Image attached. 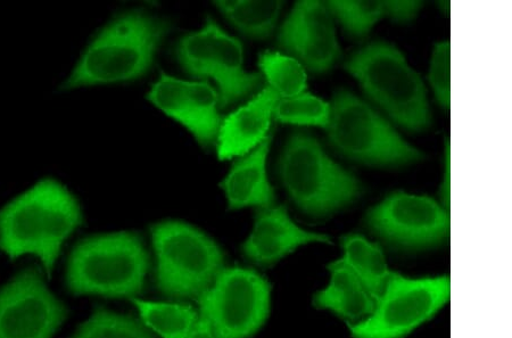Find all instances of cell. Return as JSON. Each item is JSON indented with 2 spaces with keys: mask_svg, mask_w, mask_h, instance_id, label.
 <instances>
[{
  "mask_svg": "<svg viewBox=\"0 0 512 338\" xmlns=\"http://www.w3.org/2000/svg\"><path fill=\"white\" fill-rule=\"evenodd\" d=\"M80 222L76 200L55 181H41L0 212V247L13 259L35 254L51 272Z\"/></svg>",
  "mask_w": 512,
  "mask_h": 338,
  "instance_id": "obj_1",
  "label": "cell"
},
{
  "mask_svg": "<svg viewBox=\"0 0 512 338\" xmlns=\"http://www.w3.org/2000/svg\"><path fill=\"white\" fill-rule=\"evenodd\" d=\"M170 30L168 22L143 12L121 14L99 32L66 87L112 84L142 77Z\"/></svg>",
  "mask_w": 512,
  "mask_h": 338,
  "instance_id": "obj_2",
  "label": "cell"
},
{
  "mask_svg": "<svg viewBox=\"0 0 512 338\" xmlns=\"http://www.w3.org/2000/svg\"><path fill=\"white\" fill-rule=\"evenodd\" d=\"M147 270V253L138 236H97L81 242L72 252L68 286L74 294L131 298L143 291Z\"/></svg>",
  "mask_w": 512,
  "mask_h": 338,
  "instance_id": "obj_3",
  "label": "cell"
},
{
  "mask_svg": "<svg viewBox=\"0 0 512 338\" xmlns=\"http://www.w3.org/2000/svg\"><path fill=\"white\" fill-rule=\"evenodd\" d=\"M156 282L170 298L200 299L224 270L219 246L197 229L167 221L152 229Z\"/></svg>",
  "mask_w": 512,
  "mask_h": 338,
  "instance_id": "obj_4",
  "label": "cell"
},
{
  "mask_svg": "<svg viewBox=\"0 0 512 338\" xmlns=\"http://www.w3.org/2000/svg\"><path fill=\"white\" fill-rule=\"evenodd\" d=\"M345 65L367 94L402 126L411 130L429 126L431 112L423 82L398 49L370 44L352 54Z\"/></svg>",
  "mask_w": 512,
  "mask_h": 338,
  "instance_id": "obj_5",
  "label": "cell"
},
{
  "mask_svg": "<svg viewBox=\"0 0 512 338\" xmlns=\"http://www.w3.org/2000/svg\"><path fill=\"white\" fill-rule=\"evenodd\" d=\"M280 175L293 201L311 216H327L357 200L361 193L358 180L330 160L308 134L289 139Z\"/></svg>",
  "mask_w": 512,
  "mask_h": 338,
  "instance_id": "obj_6",
  "label": "cell"
},
{
  "mask_svg": "<svg viewBox=\"0 0 512 338\" xmlns=\"http://www.w3.org/2000/svg\"><path fill=\"white\" fill-rule=\"evenodd\" d=\"M330 139L348 158L381 166H401L421 159V153L371 107L349 92L338 93L330 111Z\"/></svg>",
  "mask_w": 512,
  "mask_h": 338,
  "instance_id": "obj_7",
  "label": "cell"
},
{
  "mask_svg": "<svg viewBox=\"0 0 512 338\" xmlns=\"http://www.w3.org/2000/svg\"><path fill=\"white\" fill-rule=\"evenodd\" d=\"M270 286L255 271L224 269L200 302L201 317L216 338H247L259 331L269 312Z\"/></svg>",
  "mask_w": 512,
  "mask_h": 338,
  "instance_id": "obj_8",
  "label": "cell"
},
{
  "mask_svg": "<svg viewBox=\"0 0 512 338\" xmlns=\"http://www.w3.org/2000/svg\"><path fill=\"white\" fill-rule=\"evenodd\" d=\"M450 298L447 277L409 279L392 275L373 313L352 326L354 338H401L435 315Z\"/></svg>",
  "mask_w": 512,
  "mask_h": 338,
  "instance_id": "obj_9",
  "label": "cell"
},
{
  "mask_svg": "<svg viewBox=\"0 0 512 338\" xmlns=\"http://www.w3.org/2000/svg\"><path fill=\"white\" fill-rule=\"evenodd\" d=\"M177 57L196 78H213L220 88L221 106H228L251 95L261 86L258 74L243 69L241 43L209 19L205 27L179 41Z\"/></svg>",
  "mask_w": 512,
  "mask_h": 338,
  "instance_id": "obj_10",
  "label": "cell"
},
{
  "mask_svg": "<svg viewBox=\"0 0 512 338\" xmlns=\"http://www.w3.org/2000/svg\"><path fill=\"white\" fill-rule=\"evenodd\" d=\"M66 317L43 275L29 268L0 290V338H52Z\"/></svg>",
  "mask_w": 512,
  "mask_h": 338,
  "instance_id": "obj_11",
  "label": "cell"
},
{
  "mask_svg": "<svg viewBox=\"0 0 512 338\" xmlns=\"http://www.w3.org/2000/svg\"><path fill=\"white\" fill-rule=\"evenodd\" d=\"M368 226L386 242L410 249L439 244L449 235L450 218L428 197L396 193L368 213Z\"/></svg>",
  "mask_w": 512,
  "mask_h": 338,
  "instance_id": "obj_12",
  "label": "cell"
},
{
  "mask_svg": "<svg viewBox=\"0 0 512 338\" xmlns=\"http://www.w3.org/2000/svg\"><path fill=\"white\" fill-rule=\"evenodd\" d=\"M148 98L164 113L183 123L203 146L216 140L221 128L219 97L206 82L193 84L163 74Z\"/></svg>",
  "mask_w": 512,
  "mask_h": 338,
  "instance_id": "obj_13",
  "label": "cell"
},
{
  "mask_svg": "<svg viewBox=\"0 0 512 338\" xmlns=\"http://www.w3.org/2000/svg\"><path fill=\"white\" fill-rule=\"evenodd\" d=\"M279 44L315 72L328 71L340 57L332 18L320 2L296 4L280 30Z\"/></svg>",
  "mask_w": 512,
  "mask_h": 338,
  "instance_id": "obj_14",
  "label": "cell"
},
{
  "mask_svg": "<svg viewBox=\"0 0 512 338\" xmlns=\"http://www.w3.org/2000/svg\"><path fill=\"white\" fill-rule=\"evenodd\" d=\"M328 237L305 232L297 227L284 206L261 210L255 226L243 245L245 258L254 265L268 267L286 257L297 247L309 243H328Z\"/></svg>",
  "mask_w": 512,
  "mask_h": 338,
  "instance_id": "obj_15",
  "label": "cell"
},
{
  "mask_svg": "<svg viewBox=\"0 0 512 338\" xmlns=\"http://www.w3.org/2000/svg\"><path fill=\"white\" fill-rule=\"evenodd\" d=\"M278 95L266 88L252 102L242 107L222 123L219 133L218 153L227 160L241 156L266 139Z\"/></svg>",
  "mask_w": 512,
  "mask_h": 338,
  "instance_id": "obj_16",
  "label": "cell"
},
{
  "mask_svg": "<svg viewBox=\"0 0 512 338\" xmlns=\"http://www.w3.org/2000/svg\"><path fill=\"white\" fill-rule=\"evenodd\" d=\"M270 138H266L251 154L237 161L222 183L230 209L245 206L271 208L275 202L274 189L267 178V158Z\"/></svg>",
  "mask_w": 512,
  "mask_h": 338,
  "instance_id": "obj_17",
  "label": "cell"
},
{
  "mask_svg": "<svg viewBox=\"0 0 512 338\" xmlns=\"http://www.w3.org/2000/svg\"><path fill=\"white\" fill-rule=\"evenodd\" d=\"M329 270L332 282L317 294V307L333 311L344 319L368 318L375 310L376 300L358 276L343 260L333 263Z\"/></svg>",
  "mask_w": 512,
  "mask_h": 338,
  "instance_id": "obj_18",
  "label": "cell"
},
{
  "mask_svg": "<svg viewBox=\"0 0 512 338\" xmlns=\"http://www.w3.org/2000/svg\"><path fill=\"white\" fill-rule=\"evenodd\" d=\"M343 249L345 252L343 261L377 301L381 298L391 277L382 250L359 235L346 236L343 239Z\"/></svg>",
  "mask_w": 512,
  "mask_h": 338,
  "instance_id": "obj_19",
  "label": "cell"
},
{
  "mask_svg": "<svg viewBox=\"0 0 512 338\" xmlns=\"http://www.w3.org/2000/svg\"><path fill=\"white\" fill-rule=\"evenodd\" d=\"M217 7L244 35L267 38L275 30L283 3L219 2Z\"/></svg>",
  "mask_w": 512,
  "mask_h": 338,
  "instance_id": "obj_20",
  "label": "cell"
},
{
  "mask_svg": "<svg viewBox=\"0 0 512 338\" xmlns=\"http://www.w3.org/2000/svg\"><path fill=\"white\" fill-rule=\"evenodd\" d=\"M146 326L162 338H187L197 321L189 305L134 301Z\"/></svg>",
  "mask_w": 512,
  "mask_h": 338,
  "instance_id": "obj_21",
  "label": "cell"
},
{
  "mask_svg": "<svg viewBox=\"0 0 512 338\" xmlns=\"http://www.w3.org/2000/svg\"><path fill=\"white\" fill-rule=\"evenodd\" d=\"M260 67L277 95L292 98L302 95L307 87V76L292 57L266 53L261 56Z\"/></svg>",
  "mask_w": 512,
  "mask_h": 338,
  "instance_id": "obj_22",
  "label": "cell"
},
{
  "mask_svg": "<svg viewBox=\"0 0 512 338\" xmlns=\"http://www.w3.org/2000/svg\"><path fill=\"white\" fill-rule=\"evenodd\" d=\"M73 338H154V336L134 318L98 309Z\"/></svg>",
  "mask_w": 512,
  "mask_h": 338,
  "instance_id": "obj_23",
  "label": "cell"
},
{
  "mask_svg": "<svg viewBox=\"0 0 512 338\" xmlns=\"http://www.w3.org/2000/svg\"><path fill=\"white\" fill-rule=\"evenodd\" d=\"M275 114L279 121L294 125L326 127L330 119L329 106L311 95L285 98L277 103Z\"/></svg>",
  "mask_w": 512,
  "mask_h": 338,
  "instance_id": "obj_24",
  "label": "cell"
},
{
  "mask_svg": "<svg viewBox=\"0 0 512 338\" xmlns=\"http://www.w3.org/2000/svg\"><path fill=\"white\" fill-rule=\"evenodd\" d=\"M327 7L355 37L366 36L386 14L384 3L379 2H332Z\"/></svg>",
  "mask_w": 512,
  "mask_h": 338,
  "instance_id": "obj_25",
  "label": "cell"
},
{
  "mask_svg": "<svg viewBox=\"0 0 512 338\" xmlns=\"http://www.w3.org/2000/svg\"><path fill=\"white\" fill-rule=\"evenodd\" d=\"M451 49L449 43L436 47L432 62L431 81L437 98L445 107L450 106Z\"/></svg>",
  "mask_w": 512,
  "mask_h": 338,
  "instance_id": "obj_26",
  "label": "cell"
},
{
  "mask_svg": "<svg viewBox=\"0 0 512 338\" xmlns=\"http://www.w3.org/2000/svg\"><path fill=\"white\" fill-rule=\"evenodd\" d=\"M386 14L394 20L408 21L414 18L421 4L418 2H387L384 3Z\"/></svg>",
  "mask_w": 512,
  "mask_h": 338,
  "instance_id": "obj_27",
  "label": "cell"
},
{
  "mask_svg": "<svg viewBox=\"0 0 512 338\" xmlns=\"http://www.w3.org/2000/svg\"><path fill=\"white\" fill-rule=\"evenodd\" d=\"M187 338H216V336H214L208 321L201 317L197 319L196 324Z\"/></svg>",
  "mask_w": 512,
  "mask_h": 338,
  "instance_id": "obj_28",
  "label": "cell"
},
{
  "mask_svg": "<svg viewBox=\"0 0 512 338\" xmlns=\"http://www.w3.org/2000/svg\"><path fill=\"white\" fill-rule=\"evenodd\" d=\"M447 158H445V175H444V183L442 187V196L445 205H450V192H451V167H450V146H447Z\"/></svg>",
  "mask_w": 512,
  "mask_h": 338,
  "instance_id": "obj_29",
  "label": "cell"
}]
</instances>
